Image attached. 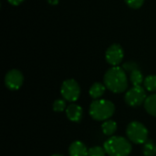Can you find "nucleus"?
Listing matches in <instances>:
<instances>
[{
  "instance_id": "nucleus-1",
  "label": "nucleus",
  "mask_w": 156,
  "mask_h": 156,
  "mask_svg": "<svg viewBox=\"0 0 156 156\" xmlns=\"http://www.w3.org/2000/svg\"><path fill=\"white\" fill-rule=\"evenodd\" d=\"M107 89L114 93H122L128 88V79L125 70L118 66L112 67L107 70L103 79Z\"/></svg>"
},
{
  "instance_id": "nucleus-2",
  "label": "nucleus",
  "mask_w": 156,
  "mask_h": 156,
  "mask_svg": "<svg viewBox=\"0 0 156 156\" xmlns=\"http://www.w3.org/2000/svg\"><path fill=\"white\" fill-rule=\"evenodd\" d=\"M103 147L110 156H128L132 152L131 143L122 136H112Z\"/></svg>"
},
{
  "instance_id": "nucleus-3",
  "label": "nucleus",
  "mask_w": 156,
  "mask_h": 156,
  "mask_svg": "<svg viewBox=\"0 0 156 156\" xmlns=\"http://www.w3.org/2000/svg\"><path fill=\"white\" fill-rule=\"evenodd\" d=\"M115 111L114 104L108 100H95L90 106V115L96 121H107Z\"/></svg>"
},
{
  "instance_id": "nucleus-4",
  "label": "nucleus",
  "mask_w": 156,
  "mask_h": 156,
  "mask_svg": "<svg viewBox=\"0 0 156 156\" xmlns=\"http://www.w3.org/2000/svg\"><path fill=\"white\" fill-rule=\"evenodd\" d=\"M129 140L134 144H145L148 138L147 128L139 122H132L126 129Z\"/></svg>"
},
{
  "instance_id": "nucleus-5",
  "label": "nucleus",
  "mask_w": 156,
  "mask_h": 156,
  "mask_svg": "<svg viewBox=\"0 0 156 156\" xmlns=\"http://www.w3.org/2000/svg\"><path fill=\"white\" fill-rule=\"evenodd\" d=\"M60 92L62 97L67 101L74 102L80 95V87L75 80L69 79L62 83Z\"/></svg>"
},
{
  "instance_id": "nucleus-6",
  "label": "nucleus",
  "mask_w": 156,
  "mask_h": 156,
  "mask_svg": "<svg viewBox=\"0 0 156 156\" xmlns=\"http://www.w3.org/2000/svg\"><path fill=\"white\" fill-rule=\"evenodd\" d=\"M146 98V92L142 86H133L126 92L124 100L129 106L138 107L144 103Z\"/></svg>"
},
{
  "instance_id": "nucleus-7",
  "label": "nucleus",
  "mask_w": 156,
  "mask_h": 156,
  "mask_svg": "<svg viewBox=\"0 0 156 156\" xmlns=\"http://www.w3.org/2000/svg\"><path fill=\"white\" fill-rule=\"evenodd\" d=\"M124 52L121 45L119 44H112L111 47L108 48L105 53V58L107 62L115 67L118 66L123 59Z\"/></svg>"
},
{
  "instance_id": "nucleus-8",
  "label": "nucleus",
  "mask_w": 156,
  "mask_h": 156,
  "mask_svg": "<svg viewBox=\"0 0 156 156\" xmlns=\"http://www.w3.org/2000/svg\"><path fill=\"white\" fill-rule=\"evenodd\" d=\"M24 81L23 74L17 69H11L9 70L5 77V86L12 90H18Z\"/></svg>"
},
{
  "instance_id": "nucleus-9",
  "label": "nucleus",
  "mask_w": 156,
  "mask_h": 156,
  "mask_svg": "<svg viewBox=\"0 0 156 156\" xmlns=\"http://www.w3.org/2000/svg\"><path fill=\"white\" fill-rule=\"evenodd\" d=\"M66 115L71 122H80L83 115V110L82 108L75 103H72L69 105L66 109Z\"/></svg>"
},
{
  "instance_id": "nucleus-10",
  "label": "nucleus",
  "mask_w": 156,
  "mask_h": 156,
  "mask_svg": "<svg viewBox=\"0 0 156 156\" xmlns=\"http://www.w3.org/2000/svg\"><path fill=\"white\" fill-rule=\"evenodd\" d=\"M69 154V156H89V150L82 142L76 141L70 144Z\"/></svg>"
},
{
  "instance_id": "nucleus-11",
  "label": "nucleus",
  "mask_w": 156,
  "mask_h": 156,
  "mask_svg": "<svg viewBox=\"0 0 156 156\" xmlns=\"http://www.w3.org/2000/svg\"><path fill=\"white\" fill-rule=\"evenodd\" d=\"M105 90H106V86L104 84L101 82H95L90 88V95L93 99H99L104 94Z\"/></svg>"
},
{
  "instance_id": "nucleus-12",
  "label": "nucleus",
  "mask_w": 156,
  "mask_h": 156,
  "mask_svg": "<svg viewBox=\"0 0 156 156\" xmlns=\"http://www.w3.org/2000/svg\"><path fill=\"white\" fill-rule=\"evenodd\" d=\"M144 108L149 114L156 117V94L150 95L146 98L144 101Z\"/></svg>"
},
{
  "instance_id": "nucleus-13",
  "label": "nucleus",
  "mask_w": 156,
  "mask_h": 156,
  "mask_svg": "<svg viewBox=\"0 0 156 156\" xmlns=\"http://www.w3.org/2000/svg\"><path fill=\"white\" fill-rule=\"evenodd\" d=\"M101 130L105 135L112 136L117 130V123L112 120L104 121V122L101 125Z\"/></svg>"
},
{
  "instance_id": "nucleus-14",
  "label": "nucleus",
  "mask_w": 156,
  "mask_h": 156,
  "mask_svg": "<svg viewBox=\"0 0 156 156\" xmlns=\"http://www.w3.org/2000/svg\"><path fill=\"white\" fill-rule=\"evenodd\" d=\"M130 80L133 86H141V84L144 81L143 73L139 69H135L130 74Z\"/></svg>"
},
{
  "instance_id": "nucleus-15",
  "label": "nucleus",
  "mask_w": 156,
  "mask_h": 156,
  "mask_svg": "<svg viewBox=\"0 0 156 156\" xmlns=\"http://www.w3.org/2000/svg\"><path fill=\"white\" fill-rule=\"evenodd\" d=\"M144 87L149 91H156V75H149L144 79Z\"/></svg>"
},
{
  "instance_id": "nucleus-16",
  "label": "nucleus",
  "mask_w": 156,
  "mask_h": 156,
  "mask_svg": "<svg viewBox=\"0 0 156 156\" xmlns=\"http://www.w3.org/2000/svg\"><path fill=\"white\" fill-rule=\"evenodd\" d=\"M144 154L145 156H155L156 155V145L153 143H145L144 147Z\"/></svg>"
},
{
  "instance_id": "nucleus-17",
  "label": "nucleus",
  "mask_w": 156,
  "mask_h": 156,
  "mask_svg": "<svg viewBox=\"0 0 156 156\" xmlns=\"http://www.w3.org/2000/svg\"><path fill=\"white\" fill-rule=\"evenodd\" d=\"M106 154L104 147L94 146L89 149V156H105Z\"/></svg>"
},
{
  "instance_id": "nucleus-18",
  "label": "nucleus",
  "mask_w": 156,
  "mask_h": 156,
  "mask_svg": "<svg viewBox=\"0 0 156 156\" xmlns=\"http://www.w3.org/2000/svg\"><path fill=\"white\" fill-rule=\"evenodd\" d=\"M67 109L66 107V102L64 100H56L53 103V110L57 112H61Z\"/></svg>"
},
{
  "instance_id": "nucleus-19",
  "label": "nucleus",
  "mask_w": 156,
  "mask_h": 156,
  "mask_svg": "<svg viewBox=\"0 0 156 156\" xmlns=\"http://www.w3.org/2000/svg\"><path fill=\"white\" fill-rule=\"evenodd\" d=\"M125 2L131 8L138 9L144 5V0H125Z\"/></svg>"
},
{
  "instance_id": "nucleus-20",
  "label": "nucleus",
  "mask_w": 156,
  "mask_h": 156,
  "mask_svg": "<svg viewBox=\"0 0 156 156\" xmlns=\"http://www.w3.org/2000/svg\"><path fill=\"white\" fill-rule=\"evenodd\" d=\"M122 69H123L125 71H129V72L131 73V72H133V70L138 69V66H137V64H136L135 62H133V61H128V62H126V63H124V64L122 65Z\"/></svg>"
},
{
  "instance_id": "nucleus-21",
  "label": "nucleus",
  "mask_w": 156,
  "mask_h": 156,
  "mask_svg": "<svg viewBox=\"0 0 156 156\" xmlns=\"http://www.w3.org/2000/svg\"><path fill=\"white\" fill-rule=\"evenodd\" d=\"M9 2V4H11L12 5H20L22 2H24L25 0H7Z\"/></svg>"
},
{
  "instance_id": "nucleus-22",
  "label": "nucleus",
  "mask_w": 156,
  "mask_h": 156,
  "mask_svg": "<svg viewBox=\"0 0 156 156\" xmlns=\"http://www.w3.org/2000/svg\"><path fill=\"white\" fill-rule=\"evenodd\" d=\"M48 2L52 5H56L58 4V0H48Z\"/></svg>"
},
{
  "instance_id": "nucleus-23",
  "label": "nucleus",
  "mask_w": 156,
  "mask_h": 156,
  "mask_svg": "<svg viewBox=\"0 0 156 156\" xmlns=\"http://www.w3.org/2000/svg\"><path fill=\"white\" fill-rule=\"evenodd\" d=\"M51 156H63V155H61V154H54V155H51Z\"/></svg>"
}]
</instances>
